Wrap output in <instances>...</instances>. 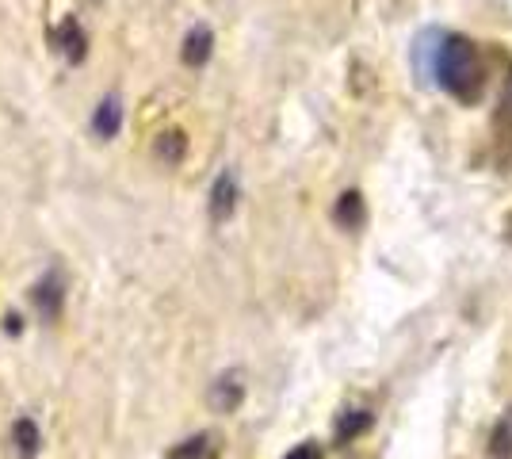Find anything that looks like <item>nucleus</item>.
<instances>
[{
	"instance_id": "1",
	"label": "nucleus",
	"mask_w": 512,
	"mask_h": 459,
	"mask_svg": "<svg viewBox=\"0 0 512 459\" xmlns=\"http://www.w3.org/2000/svg\"><path fill=\"white\" fill-rule=\"evenodd\" d=\"M428 31L417 39L413 50V66L421 69L425 77H436V85L444 88L448 96H455L459 104H474L482 92V62H478V46L470 43L467 35H440L436 31V46H428Z\"/></svg>"
},
{
	"instance_id": "2",
	"label": "nucleus",
	"mask_w": 512,
	"mask_h": 459,
	"mask_svg": "<svg viewBox=\"0 0 512 459\" xmlns=\"http://www.w3.org/2000/svg\"><path fill=\"white\" fill-rule=\"evenodd\" d=\"M237 196H241V184H237V173L234 169H222V173L214 176L211 184V222H226L230 215L237 211Z\"/></svg>"
},
{
	"instance_id": "3",
	"label": "nucleus",
	"mask_w": 512,
	"mask_h": 459,
	"mask_svg": "<svg viewBox=\"0 0 512 459\" xmlns=\"http://www.w3.org/2000/svg\"><path fill=\"white\" fill-rule=\"evenodd\" d=\"M54 46H58V54H62L69 66H81L88 54V35L81 20H73V16H65L58 23V31H54Z\"/></svg>"
},
{
	"instance_id": "4",
	"label": "nucleus",
	"mask_w": 512,
	"mask_h": 459,
	"mask_svg": "<svg viewBox=\"0 0 512 459\" xmlns=\"http://www.w3.org/2000/svg\"><path fill=\"white\" fill-rule=\"evenodd\" d=\"M214 54V31L207 23H195L192 31L184 35V46H180V58H184V66L188 69H203L211 62Z\"/></svg>"
},
{
	"instance_id": "5",
	"label": "nucleus",
	"mask_w": 512,
	"mask_h": 459,
	"mask_svg": "<svg viewBox=\"0 0 512 459\" xmlns=\"http://www.w3.org/2000/svg\"><path fill=\"white\" fill-rule=\"evenodd\" d=\"M211 410L214 414H234L237 406H241V398H245V383H241V372H226L218 375L211 383Z\"/></svg>"
},
{
	"instance_id": "6",
	"label": "nucleus",
	"mask_w": 512,
	"mask_h": 459,
	"mask_svg": "<svg viewBox=\"0 0 512 459\" xmlns=\"http://www.w3.org/2000/svg\"><path fill=\"white\" fill-rule=\"evenodd\" d=\"M119 131H123V100L119 96H104L96 104V111H92V134L111 142V138H119Z\"/></svg>"
},
{
	"instance_id": "7",
	"label": "nucleus",
	"mask_w": 512,
	"mask_h": 459,
	"mask_svg": "<svg viewBox=\"0 0 512 459\" xmlns=\"http://www.w3.org/2000/svg\"><path fill=\"white\" fill-rule=\"evenodd\" d=\"M62 303H65L62 276H58V272H50L43 284L35 287V306H39L43 322H58V314H62Z\"/></svg>"
},
{
	"instance_id": "8",
	"label": "nucleus",
	"mask_w": 512,
	"mask_h": 459,
	"mask_svg": "<svg viewBox=\"0 0 512 459\" xmlns=\"http://www.w3.org/2000/svg\"><path fill=\"white\" fill-rule=\"evenodd\" d=\"M12 444H16L20 459H35L39 456V448H43V433H39V425H35L31 417H20V421L12 425Z\"/></svg>"
},
{
	"instance_id": "9",
	"label": "nucleus",
	"mask_w": 512,
	"mask_h": 459,
	"mask_svg": "<svg viewBox=\"0 0 512 459\" xmlns=\"http://www.w3.org/2000/svg\"><path fill=\"white\" fill-rule=\"evenodd\" d=\"M333 219H337V226H344V230H360L363 219H367L360 192H344V196L337 199V207H333Z\"/></svg>"
},
{
	"instance_id": "10",
	"label": "nucleus",
	"mask_w": 512,
	"mask_h": 459,
	"mask_svg": "<svg viewBox=\"0 0 512 459\" xmlns=\"http://www.w3.org/2000/svg\"><path fill=\"white\" fill-rule=\"evenodd\" d=\"M486 456L490 459H512V406L497 417L490 433V444H486Z\"/></svg>"
},
{
	"instance_id": "11",
	"label": "nucleus",
	"mask_w": 512,
	"mask_h": 459,
	"mask_svg": "<svg viewBox=\"0 0 512 459\" xmlns=\"http://www.w3.org/2000/svg\"><path fill=\"white\" fill-rule=\"evenodd\" d=\"M214 456V444L207 433H199V437H188L184 444H176L169 452V459H211Z\"/></svg>"
},
{
	"instance_id": "12",
	"label": "nucleus",
	"mask_w": 512,
	"mask_h": 459,
	"mask_svg": "<svg viewBox=\"0 0 512 459\" xmlns=\"http://www.w3.org/2000/svg\"><path fill=\"white\" fill-rule=\"evenodd\" d=\"M371 429V414L367 410H352V414H344L341 421H337V440H352L360 437V433H367Z\"/></svg>"
},
{
	"instance_id": "13",
	"label": "nucleus",
	"mask_w": 512,
	"mask_h": 459,
	"mask_svg": "<svg viewBox=\"0 0 512 459\" xmlns=\"http://www.w3.org/2000/svg\"><path fill=\"white\" fill-rule=\"evenodd\" d=\"M157 153H161L169 165H176V161H180V153H184V134H180V131L161 134V142H157Z\"/></svg>"
},
{
	"instance_id": "14",
	"label": "nucleus",
	"mask_w": 512,
	"mask_h": 459,
	"mask_svg": "<svg viewBox=\"0 0 512 459\" xmlns=\"http://www.w3.org/2000/svg\"><path fill=\"white\" fill-rule=\"evenodd\" d=\"M283 459H321V444L318 440H306V444H299V448H291Z\"/></svg>"
},
{
	"instance_id": "15",
	"label": "nucleus",
	"mask_w": 512,
	"mask_h": 459,
	"mask_svg": "<svg viewBox=\"0 0 512 459\" xmlns=\"http://www.w3.org/2000/svg\"><path fill=\"white\" fill-rule=\"evenodd\" d=\"M4 329H8V333H20L23 318H20V314H8V318H4Z\"/></svg>"
},
{
	"instance_id": "16",
	"label": "nucleus",
	"mask_w": 512,
	"mask_h": 459,
	"mask_svg": "<svg viewBox=\"0 0 512 459\" xmlns=\"http://www.w3.org/2000/svg\"><path fill=\"white\" fill-rule=\"evenodd\" d=\"M505 108H512V77H509V88H505Z\"/></svg>"
}]
</instances>
